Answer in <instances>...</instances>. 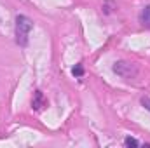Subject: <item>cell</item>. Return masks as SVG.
<instances>
[{"label":"cell","mask_w":150,"mask_h":148,"mask_svg":"<svg viewBox=\"0 0 150 148\" xmlns=\"http://www.w3.org/2000/svg\"><path fill=\"white\" fill-rule=\"evenodd\" d=\"M32 28H33V23L28 16L19 14L16 18V42H18V45L25 47L28 44V37H30Z\"/></svg>","instance_id":"1"},{"label":"cell","mask_w":150,"mask_h":148,"mask_svg":"<svg viewBox=\"0 0 150 148\" xmlns=\"http://www.w3.org/2000/svg\"><path fill=\"white\" fill-rule=\"evenodd\" d=\"M113 72L122 78H133L138 73L134 63H129V61H115L113 63Z\"/></svg>","instance_id":"2"},{"label":"cell","mask_w":150,"mask_h":148,"mask_svg":"<svg viewBox=\"0 0 150 148\" xmlns=\"http://www.w3.org/2000/svg\"><path fill=\"white\" fill-rule=\"evenodd\" d=\"M140 23L143 26H149L150 28V5H145L143 11L140 12Z\"/></svg>","instance_id":"3"},{"label":"cell","mask_w":150,"mask_h":148,"mask_svg":"<svg viewBox=\"0 0 150 148\" xmlns=\"http://www.w3.org/2000/svg\"><path fill=\"white\" fill-rule=\"evenodd\" d=\"M44 105H45L44 94H42L40 91H37V92H35V98H33V101H32V106H33V110H40Z\"/></svg>","instance_id":"4"},{"label":"cell","mask_w":150,"mask_h":148,"mask_svg":"<svg viewBox=\"0 0 150 148\" xmlns=\"http://www.w3.org/2000/svg\"><path fill=\"white\" fill-rule=\"evenodd\" d=\"M124 145H126V147H140V141L134 140V138H131V136H127V138L124 140Z\"/></svg>","instance_id":"5"},{"label":"cell","mask_w":150,"mask_h":148,"mask_svg":"<svg viewBox=\"0 0 150 148\" xmlns=\"http://www.w3.org/2000/svg\"><path fill=\"white\" fill-rule=\"evenodd\" d=\"M72 73H74V77H82V75H84V68H82V65H80V63H79V65H75V66H74Z\"/></svg>","instance_id":"6"},{"label":"cell","mask_w":150,"mask_h":148,"mask_svg":"<svg viewBox=\"0 0 150 148\" xmlns=\"http://www.w3.org/2000/svg\"><path fill=\"white\" fill-rule=\"evenodd\" d=\"M142 105H143L145 110L150 111V98H142Z\"/></svg>","instance_id":"7"}]
</instances>
